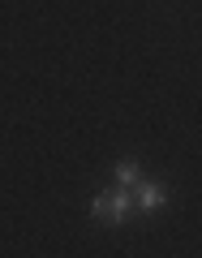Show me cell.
I'll return each instance as SVG.
<instances>
[{"label": "cell", "mask_w": 202, "mask_h": 258, "mask_svg": "<svg viewBox=\"0 0 202 258\" xmlns=\"http://www.w3.org/2000/svg\"><path fill=\"white\" fill-rule=\"evenodd\" d=\"M129 211H133V189H120V185L99 189L91 198V215L99 224H108V228H120V224L129 220Z\"/></svg>", "instance_id": "1"}, {"label": "cell", "mask_w": 202, "mask_h": 258, "mask_svg": "<svg viewBox=\"0 0 202 258\" xmlns=\"http://www.w3.org/2000/svg\"><path fill=\"white\" fill-rule=\"evenodd\" d=\"M133 207H138V211H159V207H168V185L142 176V181L133 185Z\"/></svg>", "instance_id": "2"}, {"label": "cell", "mask_w": 202, "mask_h": 258, "mask_svg": "<svg viewBox=\"0 0 202 258\" xmlns=\"http://www.w3.org/2000/svg\"><path fill=\"white\" fill-rule=\"evenodd\" d=\"M142 181V164H138V159H116V185H120V189H133V185H138Z\"/></svg>", "instance_id": "3"}]
</instances>
